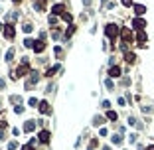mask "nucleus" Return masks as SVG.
Returning <instances> with one entry per match:
<instances>
[{
    "label": "nucleus",
    "mask_w": 154,
    "mask_h": 150,
    "mask_svg": "<svg viewBox=\"0 0 154 150\" xmlns=\"http://www.w3.org/2000/svg\"><path fill=\"white\" fill-rule=\"evenodd\" d=\"M105 34H107V38L115 39L117 36H119V26H117V24H107V28H105Z\"/></svg>",
    "instance_id": "obj_1"
},
{
    "label": "nucleus",
    "mask_w": 154,
    "mask_h": 150,
    "mask_svg": "<svg viewBox=\"0 0 154 150\" xmlns=\"http://www.w3.org/2000/svg\"><path fill=\"white\" fill-rule=\"evenodd\" d=\"M38 81H40V75H38L36 71H32L30 73V79L26 81V89H32L34 85H38Z\"/></svg>",
    "instance_id": "obj_2"
},
{
    "label": "nucleus",
    "mask_w": 154,
    "mask_h": 150,
    "mask_svg": "<svg viewBox=\"0 0 154 150\" xmlns=\"http://www.w3.org/2000/svg\"><path fill=\"white\" fill-rule=\"evenodd\" d=\"M38 109H40L42 115H49V113H52V107H49V103H47V101H40Z\"/></svg>",
    "instance_id": "obj_3"
},
{
    "label": "nucleus",
    "mask_w": 154,
    "mask_h": 150,
    "mask_svg": "<svg viewBox=\"0 0 154 150\" xmlns=\"http://www.w3.org/2000/svg\"><path fill=\"white\" fill-rule=\"evenodd\" d=\"M14 36H16V30H14V26H12V24H6V26H4V38L12 39Z\"/></svg>",
    "instance_id": "obj_4"
},
{
    "label": "nucleus",
    "mask_w": 154,
    "mask_h": 150,
    "mask_svg": "<svg viewBox=\"0 0 154 150\" xmlns=\"http://www.w3.org/2000/svg\"><path fill=\"white\" fill-rule=\"evenodd\" d=\"M133 28L136 30V32H138V30H144V28H146V22H144L142 18H134L133 20Z\"/></svg>",
    "instance_id": "obj_5"
},
{
    "label": "nucleus",
    "mask_w": 154,
    "mask_h": 150,
    "mask_svg": "<svg viewBox=\"0 0 154 150\" xmlns=\"http://www.w3.org/2000/svg\"><path fill=\"white\" fill-rule=\"evenodd\" d=\"M26 73H30V67H28V63H22V65L16 69V77H24Z\"/></svg>",
    "instance_id": "obj_6"
},
{
    "label": "nucleus",
    "mask_w": 154,
    "mask_h": 150,
    "mask_svg": "<svg viewBox=\"0 0 154 150\" xmlns=\"http://www.w3.org/2000/svg\"><path fill=\"white\" fill-rule=\"evenodd\" d=\"M63 12H65V6H63V4H55V6L52 8V14H54V16H61Z\"/></svg>",
    "instance_id": "obj_7"
},
{
    "label": "nucleus",
    "mask_w": 154,
    "mask_h": 150,
    "mask_svg": "<svg viewBox=\"0 0 154 150\" xmlns=\"http://www.w3.org/2000/svg\"><path fill=\"white\" fill-rule=\"evenodd\" d=\"M49 136H52V134H49V131H42L40 134H38L40 142H44V144H47V142H49Z\"/></svg>",
    "instance_id": "obj_8"
},
{
    "label": "nucleus",
    "mask_w": 154,
    "mask_h": 150,
    "mask_svg": "<svg viewBox=\"0 0 154 150\" xmlns=\"http://www.w3.org/2000/svg\"><path fill=\"white\" fill-rule=\"evenodd\" d=\"M34 50H36V53H42L44 50H46V44H44V39H38L36 44H34Z\"/></svg>",
    "instance_id": "obj_9"
},
{
    "label": "nucleus",
    "mask_w": 154,
    "mask_h": 150,
    "mask_svg": "<svg viewBox=\"0 0 154 150\" xmlns=\"http://www.w3.org/2000/svg\"><path fill=\"white\" fill-rule=\"evenodd\" d=\"M134 12H136V18H140L142 14L146 12V6H142V4H134Z\"/></svg>",
    "instance_id": "obj_10"
},
{
    "label": "nucleus",
    "mask_w": 154,
    "mask_h": 150,
    "mask_svg": "<svg viewBox=\"0 0 154 150\" xmlns=\"http://www.w3.org/2000/svg\"><path fill=\"white\" fill-rule=\"evenodd\" d=\"M121 34H122V42H125V44H128V42L133 39V34H130V30H127V28H125Z\"/></svg>",
    "instance_id": "obj_11"
},
{
    "label": "nucleus",
    "mask_w": 154,
    "mask_h": 150,
    "mask_svg": "<svg viewBox=\"0 0 154 150\" xmlns=\"http://www.w3.org/2000/svg\"><path fill=\"white\" fill-rule=\"evenodd\" d=\"M109 75H111V77H119V75H121V67L113 65L111 69H109Z\"/></svg>",
    "instance_id": "obj_12"
},
{
    "label": "nucleus",
    "mask_w": 154,
    "mask_h": 150,
    "mask_svg": "<svg viewBox=\"0 0 154 150\" xmlns=\"http://www.w3.org/2000/svg\"><path fill=\"white\" fill-rule=\"evenodd\" d=\"M34 128H36V123H34V121H26V124H24V131H26V132H32Z\"/></svg>",
    "instance_id": "obj_13"
},
{
    "label": "nucleus",
    "mask_w": 154,
    "mask_h": 150,
    "mask_svg": "<svg viewBox=\"0 0 154 150\" xmlns=\"http://www.w3.org/2000/svg\"><path fill=\"white\" fill-rule=\"evenodd\" d=\"M136 39L140 42V46H142V42H146V34H144V30H138V32H136Z\"/></svg>",
    "instance_id": "obj_14"
},
{
    "label": "nucleus",
    "mask_w": 154,
    "mask_h": 150,
    "mask_svg": "<svg viewBox=\"0 0 154 150\" xmlns=\"http://www.w3.org/2000/svg\"><path fill=\"white\" fill-rule=\"evenodd\" d=\"M55 71H59V65H54V67H49V69L46 71V77H52V75H54Z\"/></svg>",
    "instance_id": "obj_15"
},
{
    "label": "nucleus",
    "mask_w": 154,
    "mask_h": 150,
    "mask_svg": "<svg viewBox=\"0 0 154 150\" xmlns=\"http://www.w3.org/2000/svg\"><path fill=\"white\" fill-rule=\"evenodd\" d=\"M125 59H127L128 63H134V59H136V55H134V53H130V52H127V53H125Z\"/></svg>",
    "instance_id": "obj_16"
},
{
    "label": "nucleus",
    "mask_w": 154,
    "mask_h": 150,
    "mask_svg": "<svg viewBox=\"0 0 154 150\" xmlns=\"http://www.w3.org/2000/svg\"><path fill=\"white\" fill-rule=\"evenodd\" d=\"M10 103H14V105H22V97H20V95H12V97H10Z\"/></svg>",
    "instance_id": "obj_17"
},
{
    "label": "nucleus",
    "mask_w": 154,
    "mask_h": 150,
    "mask_svg": "<svg viewBox=\"0 0 154 150\" xmlns=\"http://www.w3.org/2000/svg\"><path fill=\"white\" fill-rule=\"evenodd\" d=\"M73 32H75V26H73V24H69V28H67V32H65V39L71 38V36H73Z\"/></svg>",
    "instance_id": "obj_18"
},
{
    "label": "nucleus",
    "mask_w": 154,
    "mask_h": 150,
    "mask_svg": "<svg viewBox=\"0 0 154 150\" xmlns=\"http://www.w3.org/2000/svg\"><path fill=\"white\" fill-rule=\"evenodd\" d=\"M103 123H105V118H103V117H95L93 118V126H101Z\"/></svg>",
    "instance_id": "obj_19"
},
{
    "label": "nucleus",
    "mask_w": 154,
    "mask_h": 150,
    "mask_svg": "<svg viewBox=\"0 0 154 150\" xmlns=\"http://www.w3.org/2000/svg\"><path fill=\"white\" fill-rule=\"evenodd\" d=\"M111 140H113V144H121L122 142V136H121V134H113Z\"/></svg>",
    "instance_id": "obj_20"
},
{
    "label": "nucleus",
    "mask_w": 154,
    "mask_h": 150,
    "mask_svg": "<svg viewBox=\"0 0 154 150\" xmlns=\"http://www.w3.org/2000/svg\"><path fill=\"white\" fill-rule=\"evenodd\" d=\"M34 8H36V10H44V2H42V0H34Z\"/></svg>",
    "instance_id": "obj_21"
},
{
    "label": "nucleus",
    "mask_w": 154,
    "mask_h": 150,
    "mask_svg": "<svg viewBox=\"0 0 154 150\" xmlns=\"http://www.w3.org/2000/svg\"><path fill=\"white\" fill-rule=\"evenodd\" d=\"M34 44H36V42H34L32 38H26V39H24V46H26V47H34Z\"/></svg>",
    "instance_id": "obj_22"
},
{
    "label": "nucleus",
    "mask_w": 154,
    "mask_h": 150,
    "mask_svg": "<svg viewBox=\"0 0 154 150\" xmlns=\"http://www.w3.org/2000/svg\"><path fill=\"white\" fill-rule=\"evenodd\" d=\"M107 118L109 121H117V113L115 111H107Z\"/></svg>",
    "instance_id": "obj_23"
},
{
    "label": "nucleus",
    "mask_w": 154,
    "mask_h": 150,
    "mask_svg": "<svg viewBox=\"0 0 154 150\" xmlns=\"http://www.w3.org/2000/svg\"><path fill=\"white\" fill-rule=\"evenodd\" d=\"M22 30H24L26 34H30V32L34 30V26H32V24H24V26H22Z\"/></svg>",
    "instance_id": "obj_24"
},
{
    "label": "nucleus",
    "mask_w": 154,
    "mask_h": 150,
    "mask_svg": "<svg viewBox=\"0 0 154 150\" xmlns=\"http://www.w3.org/2000/svg\"><path fill=\"white\" fill-rule=\"evenodd\" d=\"M12 57H14V50H8V52H6V59H4V61H12Z\"/></svg>",
    "instance_id": "obj_25"
},
{
    "label": "nucleus",
    "mask_w": 154,
    "mask_h": 150,
    "mask_svg": "<svg viewBox=\"0 0 154 150\" xmlns=\"http://www.w3.org/2000/svg\"><path fill=\"white\" fill-rule=\"evenodd\" d=\"M61 18L65 20V22H71V20H73V18H71V14H69V12H63V14H61Z\"/></svg>",
    "instance_id": "obj_26"
},
{
    "label": "nucleus",
    "mask_w": 154,
    "mask_h": 150,
    "mask_svg": "<svg viewBox=\"0 0 154 150\" xmlns=\"http://www.w3.org/2000/svg\"><path fill=\"white\" fill-rule=\"evenodd\" d=\"M28 105H30V107H36V105H40V103H38V99H36V97H30Z\"/></svg>",
    "instance_id": "obj_27"
},
{
    "label": "nucleus",
    "mask_w": 154,
    "mask_h": 150,
    "mask_svg": "<svg viewBox=\"0 0 154 150\" xmlns=\"http://www.w3.org/2000/svg\"><path fill=\"white\" fill-rule=\"evenodd\" d=\"M128 124H130V126H140V124L136 123V118H134V117H130V118H128Z\"/></svg>",
    "instance_id": "obj_28"
},
{
    "label": "nucleus",
    "mask_w": 154,
    "mask_h": 150,
    "mask_svg": "<svg viewBox=\"0 0 154 150\" xmlns=\"http://www.w3.org/2000/svg\"><path fill=\"white\" fill-rule=\"evenodd\" d=\"M16 148H18V142H14V140L8 142V150H16Z\"/></svg>",
    "instance_id": "obj_29"
},
{
    "label": "nucleus",
    "mask_w": 154,
    "mask_h": 150,
    "mask_svg": "<svg viewBox=\"0 0 154 150\" xmlns=\"http://www.w3.org/2000/svg\"><path fill=\"white\" fill-rule=\"evenodd\" d=\"M14 113H16V115H20V113H24V107H22V105H18V107H14Z\"/></svg>",
    "instance_id": "obj_30"
},
{
    "label": "nucleus",
    "mask_w": 154,
    "mask_h": 150,
    "mask_svg": "<svg viewBox=\"0 0 154 150\" xmlns=\"http://www.w3.org/2000/svg\"><path fill=\"white\" fill-rule=\"evenodd\" d=\"M55 22H57V16H49V26H54Z\"/></svg>",
    "instance_id": "obj_31"
},
{
    "label": "nucleus",
    "mask_w": 154,
    "mask_h": 150,
    "mask_svg": "<svg viewBox=\"0 0 154 150\" xmlns=\"http://www.w3.org/2000/svg\"><path fill=\"white\" fill-rule=\"evenodd\" d=\"M105 85H107V89H113V79H107Z\"/></svg>",
    "instance_id": "obj_32"
},
{
    "label": "nucleus",
    "mask_w": 154,
    "mask_h": 150,
    "mask_svg": "<svg viewBox=\"0 0 154 150\" xmlns=\"http://www.w3.org/2000/svg\"><path fill=\"white\" fill-rule=\"evenodd\" d=\"M122 6H133V0H122Z\"/></svg>",
    "instance_id": "obj_33"
},
{
    "label": "nucleus",
    "mask_w": 154,
    "mask_h": 150,
    "mask_svg": "<svg viewBox=\"0 0 154 150\" xmlns=\"http://www.w3.org/2000/svg\"><path fill=\"white\" fill-rule=\"evenodd\" d=\"M101 107H105V109H109V107H111V103H109V101H103V103H101Z\"/></svg>",
    "instance_id": "obj_34"
},
{
    "label": "nucleus",
    "mask_w": 154,
    "mask_h": 150,
    "mask_svg": "<svg viewBox=\"0 0 154 150\" xmlns=\"http://www.w3.org/2000/svg\"><path fill=\"white\" fill-rule=\"evenodd\" d=\"M22 150H34V148H32V144H24V146H22Z\"/></svg>",
    "instance_id": "obj_35"
},
{
    "label": "nucleus",
    "mask_w": 154,
    "mask_h": 150,
    "mask_svg": "<svg viewBox=\"0 0 154 150\" xmlns=\"http://www.w3.org/2000/svg\"><path fill=\"white\" fill-rule=\"evenodd\" d=\"M4 87H6V81H4V79H0V89H4Z\"/></svg>",
    "instance_id": "obj_36"
},
{
    "label": "nucleus",
    "mask_w": 154,
    "mask_h": 150,
    "mask_svg": "<svg viewBox=\"0 0 154 150\" xmlns=\"http://www.w3.org/2000/svg\"><path fill=\"white\" fill-rule=\"evenodd\" d=\"M91 2H93V0H83V4H85V6H91Z\"/></svg>",
    "instance_id": "obj_37"
},
{
    "label": "nucleus",
    "mask_w": 154,
    "mask_h": 150,
    "mask_svg": "<svg viewBox=\"0 0 154 150\" xmlns=\"http://www.w3.org/2000/svg\"><path fill=\"white\" fill-rule=\"evenodd\" d=\"M0 140H4V132L0 131Z\"/></svg>",
    "instance_id": "obj_38"
},
{
    "label": "nucleus",
    "mask_w": 154,
    "mask_h": 150,
    "mask_svg": "<svg viewBox=\"0 0 154 150\" xmlns=\"http://www.w3.org/2000/svg\"><path fill=\"white\" fill-rule=\"evenodd\" d=\"M146 150H154V146H148V148H146Z\"/></svg>",
    "instance_id": "obj_39"
},
{
    "label": "nucleus",
    "mask_w": 154,
    "mask_h": 150,
    "mask_svg": "<svg viewBox=\"0 0 154 150\" xmlns=\"http://www.w3.org/2000/svg\"><path fill=\"white\" fill-rule=\"evenodd\" d=\"M18 2H22V0H14V4H18Z\"/></svg>",
    "instance_id": "obj_40"
},
{
    "label": "nucleus",
    "mask_w": 154,
    "mask_h": 150,
    "mask_svg": "<svg viewBox=\"0 0 154 150\" xmlns=\"http://www.w3.org/2000/svg\"><path fill=\"white\" fill-rule=\"evenodd\" d=\"M103 150H111V148H109V146H105V148H103Z\"/></svg>",
    "instance_id": "obj_41"
},
{
    "label": "nucleus",
    "mask_w": 154,
    "mask_h": 150,
    "mask_svg": "<svg viewBox=\"0 0 154 150\" xmlns=\"http://www.w3.org/2000/svg\"><path fill=\"white\" fill-rule=\"evenodd\" d=\"M2 28H4V26H2V24H0V30H2Z\"/></svg>",
    "instance_id": "obj_42"
}]
</instances>
